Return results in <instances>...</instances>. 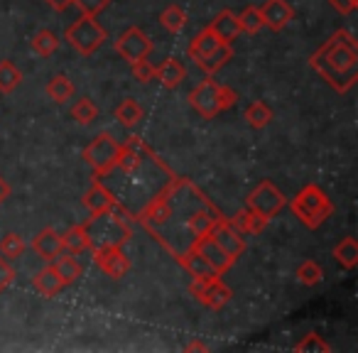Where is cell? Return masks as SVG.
I'll use <instances>...</instances> for the list:
<instances>
[{
  "label": "cell",
  "mask_w": 358,
  "mask_h": 353,
  "mask_svg": "<svg viewBox=\"0 0 358 353\" xmlns=\"http://www.w3.org/2000/svg\"><path fill=\"white\" fill-rule=\"evenodd\" d=\"M211 201L196 189L189 180H179V177H169L157 192L155 199L148 201L143 211H140L138 221L143 229H148L174 258L194 245L196 236L192 231V219L194 214L204 209H211Z\"/></svg>",
  "instance_id": "cell-1"
},
{
  "label": "cell",
  "mask_w": 358,
  "mask_h": 353,
  "mask_svg": "<svg viewBox=\"0 0 358 353\" xmlns=\"http://www.w3.org/2000/svg\"><path fill=\"white\" fill-rule=\"evenodd\" d=\"M312 69L338 94H346L358 79V45L351 32L338 30L309 59Z\"/></svg>",
  "instance_id": "cell-2"
},
{
  "label": "cell",
  "mask_w": 358,
  "mask_h": 353,
  "mask_svg": "<svg viewBox=\"0 0 358 353\" xmlns=\"http://www.w3.org/2000/svg\"><path fill=\"white\" fill-rule=\"evenodd\" d=\"M133 219L135 216L120 201L110 211L91 214V219L81 224L86 231V238H89V250L123 248L133 236Z\"/></svg>",
  "instance_id": "cell-3"
},
{
  "label": "cell",
  "mask_w": 358,
  "mask_h": 353,
  "mask_svg": "<svg viewBox=\"0 0 358 353\" xmlns=\"http://www.w3.org/2000/svg\"><path fill=\"white\" fill-rule=\"evenodd\" d=\"M289 206H292L294 216H297L307 229H319L334 211L331 199H329L327 192L317 185L304 187V189L289 201Z\"/></svg>",
  "instance_id": "cell-4"
},
{
  "label": "cell",
  "mask_w": 358,
  "mask_h": 353,
  "mask_svg": "<svg viewBox=\"0 0 358 353\" xmlns=\"http://www.w3.org/2000/svg\"><path fill=\"white\" fill-rule=\"evenodd\" d=\"M120 147H123V143H118L113 135L101 133V135H96L89 145H86L81 157L86 159V164H89L91 169H94L96 177H101V174H108L115 169Z\"/></svg>",
  "instance_id": "cell-5"
},
{
  "label": "cell",
  "mask_w": 358,
  "mask_h": 353,
  "mask_svg": "<svg viewBox=\"0 0 358 353\" xmlns=\"http://www.w3.org/2000/svg\"><path fill=\"white\" fill-rule=\"evenodd\" d=\"M106 37H108L106 30L96 22V17H91V15H81L79 20L66 30V42L84 57L94 55L106 42Z\"/></svg>",
  "instance_id": "cell-6"
},
{
  "label": "cell",
  "mask_w": 358,
  "mask_h": 353,
  "mask_svg": "<svg viewBox=\"0 0 358 353\" xmlns=\"http://www.w3.org/2000/svg\"><path fill=\"white\" fill-rule=\"evenodd\" d=\"M189 292L194 299H199L204 307L209 309H221L231 302V287L221 280V275H214V278H194L189 284Z\"/></svg>",
  "instance_id": "cell-7"
},
{
  "label": "cell",
  "mask_w": 358,
  "mask_h": 353,
  "mask_svg": "<svg viewBox=\"0 0 358 353\" xmlns=\"http://www.w3.org/2000/svg\"><path fill=\"white\" fill-rule=\"evenodd\" d=\"M245 201H248L250 211L265 216V219H273V216H278L280 211L285 209V204H287V199H285L282 192H280L278 187H275L273 182H268V180L260 182V185L250 192Z\"/></svg>",
  "instance_id": "cell-8"
},
{
  "label": "cell",
  "mask_w": 358,
  "mask_h": 353,
  "mask_svg": "<svg viewBox=\"0 0 358 353\" xmlns=\"http://www.w3.org/2000/svg\"><path fill=\"white\" fill-rule=\"evenodd\" d=\"M189 103L201 118L211 120L219 113H224V103H221V84L214 79H204L199 86H194L189 94Z\"/></svg>",
  "instance_id": "cell-9"
},
{
  "label": "cell",
  "mask_w": 358,
  "mask_h": 353,
  "mask_svg": "<svg viewBox=\"0 0 358 353\" xmlns=\"http://www.w3.org/2000/svg\"><path fill=\"white\" fill-rule=\"evenodd\" d=\"M115 52H118L125 62L135 64V62H140V59H148L150 52H152V42H150V37L145 35L140 27H130V30H125L123 35L115 40Z\"/></svg>",
  "instance_id": "cell-10"
},
{
  "label": "cell",
  "mask_w": 358,
  "mask_h": 353,
  "mask_svg": "<svg viewBox=\"0 0 358 353\" xmlns=\"http://www.w3.org/2000/svg\"><path fill=\"white\" fill-rule=\"evenodd\" d=\"M209 236L216 240V243L221 245V248L226 250V253L231 255V258H241V255L245 253V238H243V233H241L238 229H236L234 224H231V219H224L221 216L219 221H216L214 226H211V231H209Z\"/></svg>",
  "instance_id": "cell-11"
},
{
  "label": "cell",
  "mask_w": 358,
  "mask_h": 353,
  "mask_svg": "<svg viewBox=\"0 0 358 353\" xmlns=\"http://www.w3.org/2000/svg\"><path fill=\"white\" fill-rule=\"evenodd\" d=\"M94 263L99 265V270L103 275H108L110 280H120L130 273L133 263L123 253V248H96L94 250Z\"/></svg>",
  "instance_id": "cell-12"
},
{
  "label": "cell",
  "mask_w": 358,
  "mask_h": 353,
  "mask_svg": "<svg viewBox=\"0 0 358 353\" xmlns=\"http://www.w3.org/2000/svg\"><path fill=\"white\" fill-rule=\"evenodd\" d=\"M192 248H194L196 253H199L201 258H204L206 263H209L211 268H214L219 275H224L226 270H229L231 265H234V258H231V255L226 253V250L221 248V245L216 243V240L211 238L209 233H206V236H199V238L194 240V245H192Z\"/></svg>",
  "instance_id": "cell-13"
},
{
  "label": "cell",
  "mask_w": 358,
  "mask_h": 353,
  "mask_svg": "<svg viewBox=\"0 0 358 353\" xmlns=\"http://www.w3.org/2000/svg\"><path fill=\"white\" fill-rule=\"evenodd\" d=\"M81 201H84V206L91 211V214H101V211H110L120 199H115L113 192H110L108 187L96 177L94 185L89 187V192H86Z\"/></svg>",
  "instance_id": "cell-14"
},
{
  "label": "cell",
  "mask_w": 358,
  "mask_h": 353,
  "mask_svg": "<svg viewBox=\"0 0 358 353\" xmlns=\"http://www.w3.org/2000/svg\"><path fill=\"white\" fill-rule=\"evenodd\" d=\"M260 15H263V25L270 30L280 32L289 20L294 17V10L287 0H268L263 8H260Z\"/></svg>",
  "instance_id": "cell-15"
},
{
  "label": "cell",
  "mask_w": 358,
  "mask_h": 353,
  "mask_svg": "<svg viewBox=\"0 0 358 353\" xmlns=\"http://www.w3.org/2000/svg\"><path fill=\"white\" fill-rule=\"evenodd\" d=\"M32 248H35V253L40 255L42 260L52 263V260L62 253V233H57L55 229L40 231V233L35 236V240H32Z\"/></svg>",
  "instance_id": "cell-16"
},
{
  "label": "cell",
  "mask_w": 358,
  "mask_h": 353,
  "mask_svg": "<svg viewBox=\"0 0 358 353\" xmlns=\"http://www.w3.org/2000/svg\"><path fill=\"white\" fill-rule=\"evenodd\" d=\"M185 76H187L185 64L179 59H174V57H169V59H164L159 66H155V79H157L164 89H177V86L185 81Z\"/></svg>",
  "instance_id": "cell-17"
},
{
  "label": "cell",
  "mask_w": 358,
  "mask_h": 353,
  "mask_svg": "<svg viewBox=\"0 0 358 353\" xmlns=\"http://www.w3.org/2000/svg\"><path fill=\"white\" fill-rule=\"evenodd\" d=\"M209 30L214 32L216 37H219L221 42H234L236 37L241 35V22H238V15L236 13H231V10H224V13H219L216 15V20L209 25Z\"/></svg>",
  "instance_id": "cell-18"
},
{
  "label": "cell",
  "mask_w": 358,
  "mask_h": 353,
  "mask_svg": "<svg viewBox=\"0 0 358 353\" xmlns=\"http://www.w3.org/2000/svg\"><path fill=\"white\" fill-rule=\"evenodd\" d=\"M32 284H35V289L42 294V297H55V294H59L62 289H64V282H62V278L55 270V265L42 268L40 273L32 278Z\"/></svg>",
  "instance_id": "cell-19"
},
{
  "label": "cell",
  "mask_w": 358,
  "mask_h": 353,
  "mask_svg": "<svg viewBox=\"0 0 358 353\" xmlns=\"http://www.w3.org/2000/svg\"><path fill=\"white\" fill-rule=\"evenodd\" d=\"M52 265H55V270L59 273L64 287H66V284H74L76 280L84 275V268H81V263L76 260V255L66 253V250H62V253L57 255L55 260H52Z\"/></svg>",
  "instance_id": "cell-20"
},
{
  "label": "cell",
  "mask_w": 358,
  "mask_h": 353,
  "mask_svg": "<svg viewBox=\"0 0 358 353\" xmlns=\"http://www.w3.org/2000/svg\"><path fill=\"white\" fill-rule=\"evenodd\" d=\"M177 263L182 265V268H185L187 273L192 275V278H214V275H219L214 268H211L209 263H206L204 258H201L199 253H196L194 248H189V250H187V253L179 255Z\"/></svg>",
  "instance_id": "cell-21"
},
{
  "label": "cell",
  "mask_w": 358,
  "mask_h": 353,
  "mask_svg": "<svg viewBox=\"0 0 358 353\" xmlns=\"http://www.w3.org/2000/svg\"><path fill=\"white\" fill-rule=\"evenodd\" d=\"M231 57H234V50H231L229 42H221L219 47H216L214 52H209L206 57H201V59H196V66H199L204 74H216V71L221 69V66L226 64V62H231Z\"/></svg>",
  "instance_id": "cell-22"
},
{
  "label": "cell",
  "mask_w": 358,
  "mask_h": 353,
  "mask_svg": "<svg viewBox=\"0 0 358 353\" xmlns=\"http://www.w3.org/2000/svg\"><path fill=\"white\" fill-rule=\"evenodd\" d=\"M231 224L236 226V229L241 231V233H263L265 229H268V224H270V219H265V216H260V214H255V211H250V209H245V211H238V214L231 219Z\"/></svg>",
  "instance_id": "cell-23"
},
{
  "label": "cell",
  "mask_w": 358,
  "mask_h": 353,
  "mask_svg": "<svg viewBox=\"0 0 358 353\" xmlns=\"http://www.w3.org/2000/svg\"><path fill=\"white\" fill-rule=\"evenodd\" d=\"M219 45H221V40L209 30V27H206V30H201L199 35L189 42V57L196 62V59H201V57L209 55V52H214Z\"/></svg>",
  "instance_id": "cell-24"
},
{
  "label": "cell",
  "mask_w": 358,
  "mask_h": 353,
  "mask_svg": "<svg viewBox=\"0 0 358 353\" xmlns=\"http://www.w3.org/2000/svg\"><path fill=\"white\" fill-rule=\"evenodd\" d=\"M115 120L125 128H135L143 120V108L135 99H123L115 106Z\"/></svg>",
  "instance_id": "cell-25"
},
{
  "label": "cell",
  "mask_w": 358,
  "mask_h": 353,
  "mask_svg": "<svg viewBox=\"0 0 358 353\" xmlns=\"http://www.w3.org/2000/svg\"><path fill=\"white\" fill-rule=\"evenodd\" d=\"M47 96H50L55 103H66V101L74 99V81L69 76L59 74L47 84Z\"/></svg>",
  "instance_id": "cell-26"
},
{
  "label": "cell",
  "mask_w": 358,
  "mask_h": 353,
  "mask_svg": "<svg viewBox=\"0 0 358 353\" xmlns=\"http://www.w3.org/2000/svg\"><path fill=\"white\" fill-rule=\"evenodd\" d=\"M62 250H66V253L71 255H79L84 253V250H89V238H86V231L84 226H74V229H69L64 236H62Z\"/></svg>",
  "instance_id": "cell-27"
},
{
  "label": "cell",
  "mask_w": 358,
  "mask_h": 353,
  "mask_svg": "<svg viewBox=\"0 0 358 353\" xmlns=\"http://www.w3.org/2000/svg\"><path fill=\"white\" fill-rule=\"evenodd\" d=\"M245 120H248L250 128L260 130L273 120V108H270L265 101H253V103L245 108Z\"/></svg>",
  "instance_id": "cell-28"
},
{
  "label": "cell",
  "mask_w": 358,
  "mask_h": 353,
  "mask_svg": "<svg viewBox=\"0 0 358 353\" xmlns=\"http://www.w3.org/2000/svg\"><path fill=\"white\" fill-rule=\"evenodd\" d=\"M22 74L10 59L0 62V94H13V91L20 86Z\"/></svg>",
  "instance_id": "cell-29"
},
{
  "label": "cell",
  "mask_w": 358,
  "mask_h": 353,
  "mask_svg": "<svg viewBox=\"0 0 358 353\" xmlns=\"http://www.w3.org/2000/svg\"><path fill=\"white\" fill-rule=\"evenodd\" d=\"M334 258L338 265H343L346 270H353L358 263V243L356 238H343L341 243L334 248Z\"/></svg>",
  "instance_id": "cell-30"
},
{
  "label": "cell",
  "mask_w": 358,
  "mask_h": 353,
  "mask_svg": "<svg viewBox=\"0 0 358 353\" xmlns=\"http://www.w3.org/2000/svg\"><path fill=\"white\" fill-rule=\"evenodd\" d=\"M32 50L40 57H52L57 50H59V37L52 30H40L35 37H32Z\"/></svg>",
  "instance_id": "cell-31"
},
{
  "label": "cell",
  "mask_w": 358,
  "mask_h": 353,
  "mask_svg": "<svg viewBox=\"0 0 358 353\" xmlns=\"http://www.w3.org/2000/svg\"><path fill=\"white\" fill-rule=\"evenodd\" d=\"M159 22H162L169 32H174V35H177V32H182V27H185L187 13L182 10L179 6H167L162 13H159Z\"/></svg>",
  "instance_id": "cell-32"
},
{
  "label": "cell",
  "mask_w": 358,
  "mask_h": 353,
  "mask_svg": "<svg viewBox=\"0 0 358 353\" xmlns=\"http://www.w3.org/2000/svg\"><path fill=\"white\" fill-rule=\"evenodd\" d=\"M25 240L20 238L17 233H6L3 238H0V255L6 260H15L20 258L22 253H25Z\"/></svg>",
  "instance_id": "cell-33"
},
{
  "label": "cell",
  "mask_w": 358,
  "mask_h": 353,
  "mask_svg": "<svg viewBox=\"0 0 358 353\" xmlns=\"http://www.w3.org/2000/svg\"><path fill=\"white\" fill-rule=\"evenodd\" d=\"M71 115H74L76 123L89 125V123H94V120H96V115H99V108H96V103L91 99L81 96V99L74 103V108H71Z\"/></svg>",
  "instance_id": "cell-34"
},
{
  "label": "cell",
  "mask_w": 358,
  "mask_h": 353,
  "mask_svg": "<svg viewBox=\"0 0 358 353\" xmlns=\"http://www.w3.org/2000/svg\"><path fill=\"white\" fill-rule=\"evenodd\" d=\"M238 22H241V32H248V35H255V32H260L265 27L263 15H260V8H255V6L245 8V10L241 13Z\"/></svg>",
  "instance_id": "cell-35"
},
{
  "label": "cell",
  "mask_w": 358,
  "mask_h": 353,
  "mask_svg": "<svg viewBox=\"0 0 358 353\" xmlns=\"http://www.w3.org/2000/svg\"><path fill=\"white\" fill-rule=\"evenodd\" d=\"M297 278L302 284H319L324 278V270L319 268V263H314V260H304L297 268Z\"/></svg>",
  "instance_id": "cell-36"
},
{
  "label": "cell",
  "mask_w": 358,
  "mask_h": 353,
  "mask_svg": "<svg viewBox=\"0 0 358 353\" xmlns=\"http://www.w3.org/2000/svg\"><path fill=\"white\" fill-rule=\"evenodd\" d=\"M294 351H299V353H319V351H324V353H329V351H331V346H329L324 338H319L317 333H307V336H304L302 341L294 346Z\"/></svg>",
  "instance_id": "cell-37"
},
{
  "label": "cell",
  "mask_w": 358,
  "mask_h": 353,
  "mask_svg": "<svg viewBox=\"0 0 358 353\" xmlns=\"http://www.w3.org/2000/svg\"><path fill=\"white\" fill-rule=\"evenodd\" d=\"M108 3H110V0H74L71 6L79 8L81 15H91V17H96L101 10H103L106 6H108Z\"/></svg>",
  "instance_id": "cell-38"
},
{
  "label": "cell",
  "mask_w": 358,
  "mask_h": 353,
  "mask_svg": "<svg viewBox=\"0 0 358 353\" xmlns=\"http://www.w3.org/2000/svg\"><path fill=\"white\" fill-rule=\"evenodd\" d=\"M130 66H133V76L138 81H143V84H148V81L155 79V66L150 64L148 59H140V62H135V64H130Z\"/></svg>",
  "instance_id": "cell-39"
},
{
  "label": "cell",
  "mask_w": 358,
  "mask_h": 353,
  "mask_svg": "<svg viewBox=\"0 0 358 353\" xmlns=\"http://www.w3.org/2000/svg\"><path fill=\"white\" fill-rule=\"evenodd\" d=\"M13 280H15V270H13L10 260H6L0 255V292H6L13 284Z\"/></svg>",
  "instance_id": "cell-40"
},
{
  "label": "cell",
  "mask_w": 358,
  "mask_h": 353,
  "mask_svg": "<svg viewBox=\"0 0 358 353\" xmlns=\"http://www.w3.org/2000/svg\"><path fill=\"white\" fill-rule=\"evenodd\" d=\"M329 3H331L334 10L341 13V15H351L358 8V0H329Z\"/></svg>",
  "instance_id": "cell-41"
},
{
  "label": "cell",
  "mask_w": 358,
  "mask_h": 353,
  "mask_svg": "<svg viewBox=\"0 0 358 353\" xmlns=\"http://www.w3.org/2000/svg\"><path fill=\"white\" fill-rule=\"evenodd\" d=\"M47 3H50V6L55 8L57 13H64L66 8H69L71 3H74V0H47Z\"/></svg>",
  "instance_id": "cell-42"
},
{
  "label": "cell",
  "mask_w": 358,
  "mask_h": 353,
  "mask_svg": "<svg viewBox=\"0 0 358 353\" xmlns=\"http://www.w3.org/2000/svg\"><path fill=\"white\" fill-rule=\"evenodd\" d=\"M8 196H10V185H8V182L0 177V204H6Z\"/></svg>",
  "instance_id": "cell-43"
},
{
  "label": "cell",
  "mask_w": 358,
  "mask_h": 353,
  "mask_svg": "<svg viewBox=\"0 0 358 353\" xmlns=\"http://www.w3.org/2000/svg\"><path fill=\"white\" fill-rule=\"evenodd\" d=\"M206 343H201V341H194V343H189V346H187V351H206Z\"/></svg>",
  "instance_id": "cell-44"
}]
</instances>
